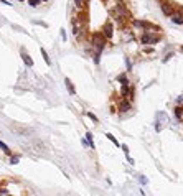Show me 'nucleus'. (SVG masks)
Returning a JSON list of instances; mask_svg holds the SVG:
<instances>
[{"label": "nucleus", "mask_w": 183, "mask_h": 196, "mask_svg": "<svg viewBox=\"0 0 183 196\" xmlns=\"http://www.w3.org/2000/svg\"><path fill=\"white\" fill-rule=\"evenodd\" d=\"M172 56H173V53H168V55H167V56L163 58V63H167V61H168V59L172 58Z\"/></svg>", "instance_id": "412c9836"}, {"label": "nucleus", "mask_w": 183, "mask_h": 196, "mask_svg": "<svg viewBox=\"0 0 183 196\" xmlns=\"http://www.w3.org/2000/svg\"><path fill=\"white\" fill-rule=\"evenodd\" d=\"M61 38H63V41H66V33H64V30H61Z\"/></svg>", "instance_id": "b1692460"}, {"label": "nucleus", "mask_w": 183, "mask_h": 196, "mask_svg": "<svg viewBox=\"0 0 183 196\" xmlns=\"http://www.w3.org/2000/svg\"><path fill=\"white\" fill-rule=\"evenodd\" d=\"M147 181H149V180H147L145 176H140V183H142V185H147Z\"/></svg>", "instance_id": "5701e85b"}, {"label": "nucleus", "mask_w": 183, "mask_h": 196, "mask_svg": "<svg viewBox=\"0 0 183 196\" xmlns=\"http://www.w3.org/2000/svg\"><path fill=\"white\" fill-rule=\"evenodd\" d=\"M92 56H94V58H92V59H94V64H99V61H101V58H99L101 53H99V51H94V55H92Z\"/></svg>", "instance_id": "dca6fc26"}, {"label": "nucleus", "mask_w": 183, "mask_h": 196, "mask_svg": "<svg viewBox=\"0 0 183 196\" xmlns=\"http://www.w3.org/2000/svg\"><path fill=\"white\" fill-rule=\"evenodd\" d=\"M172 22L175 23V25H183V10H178V12H175L172 17Z\"/></svg>", "instance_id": "0eeeda50"}, {"label": "nucleus", "mask_w": 183, "mask_h": 196, "mask_svg": "<svg viewBox=\"0 0 183 196\" xmlns=\"http://www.w3.org/2000/svg\"><path fill=\"white\" fill-rule=\"evenodd\" d=\"M144 51H145V53H153V48H145Z\"/></svg>", "instance_id": "393cba45"}, {"label": "nucleus", "mask_w": 183, "mask_h": 196, "mask_svg": "<svg viewBox=\"0 0 183 196\" xmlns=\"http://www.w3.org/2000/svg\"><path fill=\"white\" fill-rule=\"evenodd\" d=\"M106 137L109 138V140H111V142H112V143H114V145H115V147H120V143H119V142H117V138H115V137H114V135H112V133H106Z\"/></svg>", "instance_id": "ddd939ff"}, {"label": "nucleus", "mask_w": 183, "mask_h": 196, "mask_svg": "<svg viewBox=\"0 0 183 196\" xmlns=\"http://www.w3.org/2000/svg\"><path fill=\"white\" fill-rule=\"evenodd\" d=\"M40 53H41V56H43V59H45V63L50 66V64H51V59H50V56H48V53H46V50H45V48H41Z\"/></svg>", "instance_id": "9d476101"}, {"label": "nucleus", "mask_w": 183, "mask_h": 196, "mask_svg": "<svg viewBox=\"0 0 183 196\" xmlns=\"http://www.w3.org/2000/svg\"><path fill=\"white\" fill-rule=\"evenodd\" d=\"M182 100H183V99H182Z\"/></svg>", "instance_id": "2f4dec72"}, {"label": "nucleus", "mask_w": 183, "mask_h": 196, "mask_svg": "<svg viewBox=\"0 0 183 196\" xmlns=\"http://www.w3.org/2000/svg\"><path fill=\"white\" fill-rule=\"evenodd\" d=\"M117 81L120 82V86H124V84H129V79L125 74H120V76H117Z\"/></svg>", "instance_id": "f8f14e48"}, {"label": "nucleus", "mask_w": 183, "mask_h": 196, "mask_svg": "<svg viewBox=\"0 0 183 196\" xmlns=\"http://www.w3.org/2000/svg\"><path fill=\"white\" fill-rule=\"evenodd\" d=\"M7 196H10V195H7Z\"/></svg>", "instance_id": "c756f323"}, {"label": "nucleus", "mask_w": 183, "mask_h": 196, "mask_svg": "<svg viewBox=\"0 0 183 196\" xmlns=\"http://www.w3.org/2000/svg\"><path fill=\"white\" fill-rule=\"evenodd\" d=\"M0 150H2V152H5L7 155H12V152H10V148H8L7 145H5V143H4L2 140H0Z\"/></svg>", "instance_id": "4468645a"}, {"label": "nucleus", "mask_w": 183, "mask_h": 196, "mask_svg": "<svg viewBox=\"0 0 183 196\" xmlns=\"http://www.w3.org/2000/svg\"><path fill=\"white\" fill-rule=\"evenodd\" d=\"M87 0H74V5L78 7V8H82V7H86Z\"/></svg>", "instance_id": "2eb2a0df"}, {"label": "nucleus", "mask_w": 183, "mask_h": 196, "mask_svg": "<svg viewBox=\"0 0 183 196\" xmlns=\"http://www.w3.org/2000/svg\"><path fill=\"white\" fill-rule=\"evenodd\" d=\"M101 32H102V35H104L107 40H111V38L114 37V25H112L111 22H106L104 25H102Z\"/></svg>", "instance_id": "39448f33"}, {"label": "nucleus", "mask_w": 183, "mask_h": 196, "mask_svg": "<svg viewBox=\"0 0 183 196\" xmlns=\"http://www.w3.org/2000/svg\"><path fill=\"white\" fill-rule=\"evenodd\" d=\"M43 2H48V0H43Z\"/></svg>", "instance_id": "a878e982"}, {"label": "nucleus", "mask_w": 183, "mask_h": 196, "mask_svg": "<svg viewBox=\"0 0 183 196\" xmlns=\"http://www.w3.org/2000/svg\"><path fill=\"white\" fill-rule=\"evenodd\" d=\"M130 109H132V100L125 99V97H120L119 104H117V110L122 112V114H125V112H129Z\"/></svg>", "instance_id": "20e7f679"}, {"label": "nucleus", "mask_w": 183, "mask_h": 196, "mask_svg": "<svg viewBox=\"0 0 183 196\" xmlns=\"http://www.w3.org/2000/svg\"><path fill=\"white\" fill-rule=\"evenodd\" d=\"M125 157H127V162H129L130 165H134V163H135V160H134L132 157H129V155H125Z\"/></svg>", "instance_id": "4be33fe9"}, {"label": "nucleus", "mask_w": 183, "mask_h": 196, "mask_svg": "<svg viewBox=\"0 0 183 196\" xmlns=\"http://www.w3.org/2000/svg\"><path fill=\"white\" fill-rule=\"evenodd\" d=\"M117 2H122V0H117Z\"/></svg>", "instance_id": "bb28decb"}, {"label": "nucleus", "mask_w": 183, "mask_h": 196, "mask_svg": "<svg viewBox=\"0 0 183 196\" xmlns=\"http://www.w3.org/2000/svg\"><path fill=\"white\" fill-rule=\"evenodd\" d=\"M160 10H162V13H163L165 17H172V15L175 13L173 4L168 2V0H162V2H160Z\"/></svg>", "instance_id": "7ed1b4c3"}, {"label": "nucleus", "mask_w": 183, "mask_h": 196, "mask_svg": "<svg viewBox=\"0 0 183 196\" xmlns=\"http://www.w3.org/2000/svg\"><path fill=\"white\" fill-rule=\"evenodd\" d=\"M120 148L124 150V153H125V155H129V147L127 145H120Z\"/></svg>", "instance_id": "aec40b11"}, {"label": "nucleus", "mask_w": 183, "mask_h": 196, "mask_svg": "<svg viewBox=\"0 0 183 196\" xmlns=\"http://www.w3.org/2000/svg\"><path fill=\"white\" fill-rule=\"evenodd\" d=\"M20 56H22V61L25 63V66H28V68H32L33 64V59L30 58V55H28L27 51H25V48H22V51H20Z\"/></svg>", "instance_id": "423d86ee"}, {"label": "nucleus", "mask_w": 183, "mask_h": 196, "mask_svg": "<svg viewBox=\"0 0 183 196\" xmlns=\"http://www.w3.org/2000/svg\"><path fill=\"white\" fill-rule=\"evenodd\" d=\"M89 43H91V46L94 48V51L102 53V50L106 48V43H107V38L102 35V32H96V33H92V35H91Z\"/></svg>", "instance_id": "f257e3e1"}, {"label": "nucleus", "mask_w": 183, "mask_h": 196, "mask_svg": "<svg viewBox=\"0 0 183 196\" xmlns=\"http://www.w3.org/2000/svg\"><path fill=\"white\" fill-rule=\"evenodd\" d=\"M64 86H66V89H68V92L71 94V96L76 94V89H74L73 82H71V79H69V78H64Z\"/></svg>", "instance_id": "6e6552de"}, {"label": "nucleus", "mask_w": 183, "mask_h": 196, "mask_svg": "<svg viewBox=\"0 0 183 196\" xmlns=\"http://www.w3.org/2000/svg\"><path fill=\"white\" fill-rule=\"evenodd\" d=\"M86 140H87V143H89V148H92V150H94V148H96V145H94V142H92V133L91 132L86 133Z\"/></svg>", "instance_id": "9b49d317"}, {"label": "nucleus", "mask_w": 183, "mask_h": 196, "mask_svg": "<svg viewBox=\"0 0 183 196\" xmlns=\"http://www.w3.org/2000/svg\"><path fill=\"white\" fill-rule=\"evenodd\" d=\"M40 2L41 0H28V5H30V7H38Z\"/></svg>", "instance_id": "a211bd4d"}, {"label": "nucleus", "mask_w": 183, "mask_h": 196, "mask_svg": "<svg viewBox=\"0 0 183 196\" xmlns=\"http://www.w3.org/2000/svg\"><path fill=\"white\" fill-rule=\"evenodd\" d=\"M87 117L91 119V120H92V122H94V124H97V117H96V115H94V114H92V112H87Z\"/></svg>", "instance_id": "6ab92c4d"}, {"label": "nucleus", "mask_w": 183, "mask_h": 196, "mask_svg": "<svg viewBox=\"0 0 183 196\" xmlns=\"http://www.w3.org/2000/svg\"><path fill=\"white\" fill-rule=\"evenodd\" d=\"M173 112H175V117L178 119V120H183V107L177 105V107L173 109Z\"/></svg>", "instance_id": "1a4fd4ad"}, {"label": "nucleus", "mask_w": 183, "mask_h": 196, "mask_svg": "<svg viewBox=\"0 0 183 196\" xmlns=\"http://www.w3.org/2000/svg\"><path fill=\"white\" fill-rule=\"evenodd\" d=\"M0 196H2V195H0Z\"/></svg>", "instance_id": "7c9ffc66"}, {"label": "nucleus", "mask_w": 183, "mask_h": 196, "mask_svg": "<svg viewBox=\"0 0 183 196\" xmlns=\"http://www.w3.org/2000/svg\"><path fill=\"white\" fill-rule=\"evenodd\" d=\"M182 51H183V46H182Z\"/></svg>", "instance_id": "c85d7f7f"}, {"label": "nucleus", "mask_w": 183, "mask_h": 196, "mask_svg": "<svg viewBox=\"0 0 183 196\" xmlns=\"http://www.w3.org/2000/svg\"><path fill=\"white\" fill-rule=\"evenodd\" d=\"M18 2H23V0H18Z\"/></svg>", "instance_id": "cd10ccee"}, {"label": "nucleus", "mask_w": 183, "mask_h": 196, "mask_svg": "<svg viewBox=\"0 0 183 196\" xmlns=\"http://www.w3.org/2000/svg\"><path fill=\"white\" fill-rule=\"evenodd\" d=\"M18 160H20L18 155H12V157H10V163H12V165H17V163H18Z\"/></svg>", "instance_id": "f3484780"}, {"label": "nucleus", "mask_w": 183, "mask_h": 196, "mask_svg": "<svg viewBox=\"0 0 183 196\" xmlns=\"http://www.w3.org/2000/svg\"><path fill=\"white\" fill-rule=\"evenodd\" d=\"M162 40V35L160 33H157V32H144V35L140 37V43L142 45H157L158 41Z\"/></svg>", "instance_id": "f03ea898"}]
</instances>
